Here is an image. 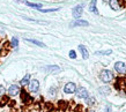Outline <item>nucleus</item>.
<instances>
[{"instance_id":"obj_1","label":"nucleus","mask_w":126,"mask_h":112,"mask_svg":"<svg viewBox=\"0 0 126 112\" xmlns=\"http://www.w3.org/2000/svg\"><path fill=\"white\" fill-rule=\"evenodd\" d=\"M99 77H101V80L104 82V83H109V82H111L112 80H113V74H112V72L109 70H104L101 72V74H99Z\"/></svg>"},{"instance_id":"obj_2","label":"nucleus","mask_w":126,"mask_h":112,"mask_svg":"<svg viewBox=\"0 0 126 112\" xmlns=\"http://www.w3.org/2000/svg\"><path fill=\"white\" fill-rule=\"evenodd\" d=\"M75 90H77V84L73 83V82L66 83L65 87H64V91H65V94H73V93H75Z\"/></svg>"},{"instance_id":"obj_3","label":"nucleus","mask_w":126,"mask_h":112,"mask_svg":"<svg viewBox=\"0 0 126 112\" xmlns=\"http://www.w3.org/2000/svg\"><path fill=\"white\" fill-rule=\"evenodd\" d=\"M82 11H83V5H78L73 8V16L75 19H80L82 15Z\"/></svg>"},{"instance_id":"obj_4","label":"nucleus","mask_w":126,"mask_h":112,"mask_svg":"<svg viewBox=\"0 0 126 112\" xmlns=\"http://www.w3.org/2000/svg\"><path fill=\"white\" fill-rule=\"evenodd\" d=\"M77 91V96L79 97V98H88V90L86 88H83V87H79V88L75 90Z\"/></svg>"},{"instance_id":"obj_5","label":"nucleus","mask_w":126,"mask_h":112,"mask_svg":"<svg viewBox=\"0 0 126 112\" xmlns=\"http://www.w3.org/2000/svg\"><path fill=\"white\" fill-rule=\"evenodd\" d=\"M115 70H116V72H118V73H120V74L126 73V64L125 62H122V61L116 62Z\"/></svg>"},{"instance_id":"obj_6","label":"nucleus","mask_w":126,"mask_h":112,"mask_svg":"<svg viewBox=\"0 0 126 112\" xmlns=\"http://www.w3.org/2000/svg\"><path fill=\"white\" fill-rule=\"evenodd\" d=\"M38 89H39L38 80H32L31 82H29V90H30L31 93H36V91H38Z\"/></svg>"},{"instance_id":"obj_7","label":"nucleus","mask_w":126,"mask_h":112,"mask_svg":"<svg viewBox=\"0 0 126 112\" xmlns=\"http://www.w3.org/2000/svg\"><path fill=\"white\" fill-rule=\"evenodd\" d=\"M19 93H20V88H19V85H16V84H12L9 87V89H8V95L9 96H16Z\"/></svg>"},{"instance_id":"obj_8","label":"nucleus","mask_w":126,"mask_h":112,"mask_svg":"<svg viewBox=\"0 0 126 112\" xmlns=\"http://www.w3.org/2000/svg\"><path fill=\"white\" fill-rule=\"evenodd\" d=\"M71 26H72V27H87L88 22L84 21V20H75Z\"/></svg>"},{"instance_id":"obj_9","label":"nucleus","mask_w":126,"mask_h":112,"mask_svg":"<svg viewBox=\"0 0 126 112\" xmlns=\"http://www.w3.org/2000/svg\"><path fill=\"white\" fill-rule=\"evenodd\" d=\"M110 7L113 9V11H118L120 8V5H119V1L118 0H110Z\"/></svg>"},{"instance_id":"obj_10","label":"nucleus","mask_w":126,"mask_h":112,"mask_svg":"<svg viewBox=\"0 0 126 112\" xmlns=\"http://www.w3.org/2000/svg\"><path fill=\"white\" fill-rule=\"evenodd\" d=\"M98 91L101 95H103V96H105V95H109V94L111 93L110 88L108 87V85H104V87H101V88L98 89Z\"/></svg>"},{"instance_id":"obj_11","label":"nucleus","mask_w":126,"mask_h":112,"mask_svg":"<svg viewBox=\"0 0 126 112\" xmlns=\"http://www.w3.org/2000/svg\"><path fill=\"white\" fill-rule=\"evenodd\" d=\"M79 50H80V52L82 53V58H83V59H88V57H89V53H88V50H87V49H86L83 45H79Z\"/></svg>"},{"instance_id":"obj_12","label":"nucleus","mask_w":126,"mask_h":112,"mask_svg":"<svg viewBox=\"0 0 126 112\" xmlns=\"http://www.w3.org/2000/svg\"><path fill=\"white\" fill-rule=\"evenodd\" d=\"M46 70H47L49 73L53 74V73H58V72H60V68H59L58 66H47V67H46Z\"/></svg>"},{"instance_id":"obj_13","label":"nucleus","mask_w":126,"mask_h":112,"mask_svg":"<svg viewBox=\"0 0 126 112\" xmlns=\"http://www.w3.org/2000/svg\"><path fill=\"white\" fill-rule=\"evenodd\" d=\"M96 1L97 0H92V2L89 4V6H88V8H89V11L93 13H95V14H97V8H96Z\"/></svg>"},{"instance_id":"obj_14","label":"nucleus","mask_w":126,"mask_h":112,"mask_svg":"<svg viewBox=\"0 0 126 112\" xmlns=\"http://www.w3.org/2000/svg\"><path fill=\"white\" fill-rule=\"evenodd\" d=\"M27 42L29 43H32V44H35V45H37V46H41V47H46L45 44H43L42 42H39V41H36V39H26Z\"/></svg>"},{"instance_id":"obj_15","label":"nucleus","mask_w":126,"mask_h":112,"mask_svg":"<svg viewBox=\"0 0 126 112\" xmlns=\"http://www.w3.org/2000/svg\"><path fill=\"white\" fill-rule=\"evenodd\" d=\"M29 82H30V75L29 74H27L26 76L23 77L22 80H21V85H27V84H29Z\"/></svg>"},{"instance_id":"obj_16","label":"nucleus","mask_w":126,"mask_h":112,"mask_svg":"<svg viewBox=\"0 0 126 112\" xmlns=\"http://www.w3.org/2000/svg\"><path fill=\"white\" fill-rule=\"evenodd\" d=\"M17 45H19V41H17V38H15V37H13L11 41V46L14 47V49H16L17 47Z\"/></svg>"},{"instance_id":"obj_17","label":"nucleus","mask_w":126,"mask_h":112,"mask_svg":"<svg viewBox=\"0 0 126 112\" xmlns=\"http://www.w3.org/2000/svg\"><path fill=\"white\" fill-rule=\"evenodd\" d=\"M26 5H28L29 7L38 8V9H41V8H42V5H41V4H32V2H26Z\"/></svg>"},{"instance_id":"obj_18","label":"nucleus","mask_w":126,"mask_h":112,"mask_svg":"<svg viewBox=\"0 0 126 112\" xmlns=\"http://www.w3.org/2000/svg\"><path fill=\"white\" fill-rule=\"evenodd\" d=\"M59 11V8H49V9H41L39 12L42 13H50V12H57Z\"/></svg>"},{"instance_id":"obj_19","label":"nucleus","mask_w":126,"mask_h":112,"mask_svg":"<svg viewBox=\"0 0 126 112\" xmlns=\"http://www.w3.org/2000/svg\"><path fill=\"white\" fill-rule=\"evenodd\" d=\"M112 51L111 50H107V51H99V52H96V54H103V56H107V54H110Z\"/></svg>"},{"instance_id":"obj_20","label":"nucleus","mask_w":126,"mask_h":112,"mask_svg":"<svg viewBox=\"0 0 126 112\" xmlns=\"http://www.w3.org/2000/svg\"><path fill=\"white\" fill-rule=\"evenodd\" d=\"M69 58H71V59H75V58H77V53H75V51H74V50L69 51Z\"/></svg>"},{"instance_id":"obj_21","label":"nucleus","mask_w":126,"mask_h":112,"mask_svg":"<svg viewBox=\"0 0 126 112\" xmlns=\"http://www.w3.org/2000/svg\"><path fill=\"white\" fill-rule=\"evenodd\" d=\"M5 93H6V89H5V87L0 84V96H4Z\"/></svg>"},{"instance_id":"obj_22","label":"nucleus","mask_w":126,"mask_h":112,"mask_svg":"<svg viewBox=\"0 0 126 112\" xmlns=\"http://www.w3.org/2000/svg\"><path fill=\"white\" fill-rule=\"evenodd\" d=\"M87 103H88V105H93L94 103H95V98H88L87 99Z\"/></svg>"},{"instance_id":"obj_23","label":"nucleus","mask_w":126,"mask_h":112,"mask_svg":"<svg viewBox=\"0 0 126 112\" xmlns=\"http://www.w3.org/2000/svg\"><path fill=\"white\" fill-rule=\"evenodd\" d=\"M7 97H5V98H4V99H2V100H1V102H0V106H4V105L5 104H6V102H7Z\"/></svg>"},{"instance_id":"obj_24","label":"nucleus","mask_w":126,"mask_h":112,"mask_svg":"<svg viewBox=\"0 0 126 112\" xmlns=\"http://www.w3.org/2000/svg\"><path fill=\"white\" fill-rule=\"evenodd\" d=\"M49 93H50V95H51V96H54V93H56V89H54V88H51V89H50V91H49Z\"/></svg>"},{"instance_id":"obj_25","label":"nucleus","mask_w":126,"mask_h":112,"mask_svg":"<svg viewBox=\"0 0 126 112\" xmlns=\"http://www.w3.org/2000/svg\"><path fill=\"white\" fill-rule=\"evenodd\" d=\"M103 1L104 2H107V1H110V0H103Z\"/></svg>"}]
</instances>
